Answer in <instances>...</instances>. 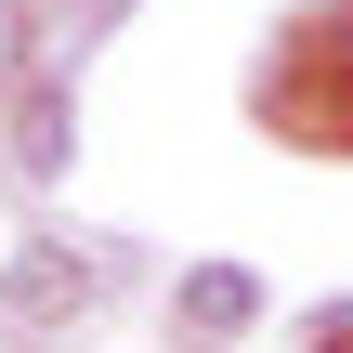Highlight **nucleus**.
I'll return each instance as SVG.
<instances>
[{
	"mask_svg": "<svg viewBox=\"0 0 353 353\" xmlns=\"http://www.w3.org/2000/svg\"><path fill=\"white\" fill-rule=\"evenodd\" d=\"M105 288H118V262H105L92 236H13V249H0V314H13V327H79Z\"/></svg>",
	"mask_w": 353,
	"mask_h": 353,
	"instance_id": "nucleus-1",
	"label": "nucleus"
},
{
	"mask_svg": "<svg viewBox=\"0 0 353 353\" xmlns=\"http://www.w3.org/2000/svg\"><path fill=\"white\" fill-rule=\"evenodd\" d=\"M65 157H79V92H65V65H26L13 79V170L65 183Z\"/></svg>",
	"mask_w": 353,
	"mask_h": 353,
	"instance_id": "nucleus-2",
	"label": "nucleus"
},
{
	"mask_svg": "<svg viewBox=\"0 0 353 353\" xmlns=\"http://www.w3.org/2000/svg\"><path fill=\"white\" fill-rule=\"evenodd\" d=\"M170 327H183V341H249V327H262V275H249V262H196V275L170 288Z\"/></svg>",
	"mask_w": 353,
	"mask_h": 353,
	"instance_id": "nucleus-3",
	"label": "nucleus"
},
{
	"mask_svg": "<svg viewBox=\"0 0 353 353\" xmlns=\"http://www.w3.org/2000/svg\"><path fill=\"white\" fill-rule=\"evenodd\" d=\"M26 65H39V13H26V0H0V92H13Z\"/></svg>",
	"mask_w": 353,
	"mask_h": 353,
	"instance_id": "nucleus-4",
	"label": "nucleus"
},
{
	"mask_svg": "<svg viewBox=\"0 0 353 353\" xmlns=\"http://www.w3.org/2000/svg\"><path fill=\"white\" fill-rule=\"evenodd\" d=\"M314 353H353V301H341V314H314Z\"/></svg>",
	"mask_w": 353,
	"mask_h": 353,
	"instance_id": "nucleus-5",
	"label": "nucleus"
},
{
	"mask_svg": "<svg viewBox=\"0 0 353 353\" xmlns=\"http://www.w3.org/2000/svg\"><path fill=\"white\" fill-rule=\"evenodd\" d=\"M341 65H353V26H341Z\"/></svg>",
	"mask_w": 353,
	"mask_h": 353,
	"instance_id": "nucleus-6",
	"label": "nucleus"
}]
</instances>
